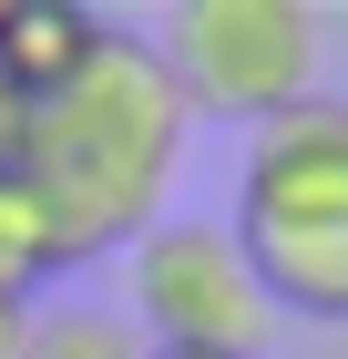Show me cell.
Here are the masks:
<instances>
[{
    "mask_svg": "<svg viewBox=\"0 0 348 359\" xmlns=\"http://www.w3.org/2000/svg\"><path fill=\"white\" fill-rule=\"evenodd\" d=\"M0 31H11V0H0Z\"/></svg>",
    "mask_w": 348,
    "mask_h": 359,
    "instance_id": "cell-11",
    "label": "cell"
},
{
    "mask_svg": "<svg viewBox=\"0 0 348 359\" xmlns=\"http://www.w3.org/2000/svg\"><path fill=\"white\" fill-rule=\"evenodd\" d=\"M236 247L287 318H348V103H287L246 134Z\"/></svg>",
    "mask_w": 348,
    "mask_h": 359,
    "instance_id": "cell-2",
    "label": "cell"
},
{
    "mask_svg": "<svg viewBox=\"0 0 348 359\" xmlns=\"http://www.w3.org/2000/svg\"><path fill=\"white\" fill-rule=\"evenodd\" d=\"M154 52L195 113H225L256 134L267 113L307 103L318 83V11L307 0H185Z\"/></svg>",
    "mask_w": 348,
    "mask_h": 359,
    "instance_id": "cell-3",
    "label": "cell"
},
{
    "mask_svg": "<svg viewBox=\"0 0 348 359\" xmlns=\"http://www.w3.org/2000/svg\"><path fill=\"white\" fill-rule=\"evenodd\" d=\"M185 123H195V103L174 93L164 52L134 41V31H103V52L52 103L21 113V165L11 175L41 195V216L62 236V267L164 226V185L185 165Z\"/></svg>",
    "mask_w": 348,
    "mask_h": 359,
    "instance_id": "cell-1",
    "label": "cell"
},
{
    "mask_svg": "<svg viewBox=\"0 0 348 359\" xmlns=\"http://www.w3.org/2000/svg\"><path fill=\"white\" fill-rule=\"evenodd\" d=\"M41 277H62V236H52V216H41V195H31L21 175H0V298L21 308Z\"/></svg>",
    "mask_w": 348,
    "mask_h": 359,
    "instance_id": "cell-6",
    "label": "cell"
},
{
    "mask_svg": "<svg viewBox=\"0 0 348 359\" xmlns=\"http://www.w3.org/2000/svg\"><path fill=\"white\" fill-rule=\"evenodd\" d=\"M134 318L154 329V349H195V359H256L267 349V287L246 267L236 226L205 216H164L134 236Z\"/></svg>",
    "mask_w": 348,
    "mask_h": 359,
    "instance_id": "cell-4",
    "label": "cell"
},
{
    "mask_svg": "<svg viewBox=\"0 0 348 359\" xmlns=\"http://www.w3.org/2000/svg\"><path fill=\"white\" fill-rule=\"evenodd\" d=\"M21 359H144V349L113 329V318H92V308H52V318H31Z\"/></svg>",
    "mask_w": 348,
    "mask_h": 359,
    "instance_id": "cell-7",
    "label": "cell"
},
{
    "mask_svg": "<svg viewBox=\"0 0 348 359\" xmlns=\"http://www.w3.org/2000/svg\"><path fill=\"white\" fill-rule=\"evenodd\" d=\"M31 349V308H11V298H0V359H21Z\"/></svg>",
    "mask_w": 348,
    "mask_h": 359,
    "instance_id": "cell-9",
    "label": "cell"
},
{
    "mask_svg": "<svg viewBox=\"0 0 348 359\" xmlns=\"http://www.w3.org/2000/svg\"><path fill=\"white\" fill-rule=\"evenodd\" d=\"M21 113H31V103H21V93H11V83H0V175L21 165Z\"/></svg>",
    "mask_w": 348,
    "mask_h": 359,
    "instance_id": "cell-8",
    "label": "cell"
},
{
    "mask_svg": "<svg viewBox=\"0 0 348 359\" xmlns=\"http://www.w3.org/2000/svg\"><path fill=\"white\" fill-rule=\"evenodd\" d=\"M103 31H113V21H92L82 0H11V31H0V83L21 93V103H52L82 62L103 52Z\"/></svg>",
    "mask_w": 348,
    "mask_h": 359,
    "instance_id": "cell-5",
    "label": "cell"
},
{
    "mask_svg": "<svg viewBox=\"0 0 348 359\" xmlns=\"http://www.w3.org/2000/svg\"><path fill=\"white\" fill-rule=\"evenodd\" d=\"M144 359H195V349H144Z\"/></svg>",
    "mask_w": 348,
    "mask_h": 359,
    "instance_id": "cell-10",
    "label": "cell"
}]
</instances>
